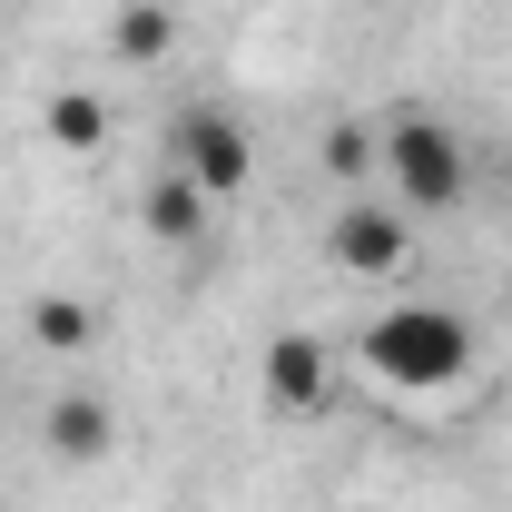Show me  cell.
<instances>
[{
  "label": "cell",
  "mask_w": 512,
  "mask_h": 512,
  "mask_svg": "<svg viewBox=\"0 0 512 512\" xmlns=\"http://www.w3.org/2000/svg\"><path fill=\"white\" fill-rule=\"evenodd\" d=\"M30 345H50V355H89L99 345V306L89 296H30Z\"/></svg>",
  "instance_id": "ba28073f"
},
{
  "label": "cell",
  "mask_w": 512,
  "mask_h": 512,
  "mask_svg": "<svg viewBox=\"0 0 512 512\" xmlns=\"http://www.w3.org/2000/svg\"><path fill=\"white\" fill-rule=\"evenodd\" d=\"M365 365L394 394H444V384L473 375V325L453 316V306H384L365 325Z\"/></svg>",
  "instance_id": "6da1fadb"
},
{
  "label": "cell",
  "mask_w": 512,
  "mask_h": 512,
  "mask_svg": "<svg viewBox=\"0 0 512 512\" xmlns=\"http://www.w3.org/2000/svg\"><path fill=\"white\" fill-rule=\"evenodd\" d=\"M40 128H50V148H69V158H99V148H109V99L50 89V99H40Z\"/></svg>",
  "instance_id": "52a82bcc"
},
{
  "label": "cell",
  "mask_w": 512,
  "mask_h": 512,
  "mask_svg": "<svg viewBox=\"0 0 512 512\" xmlns=\"http://www.w3.org/2000/svg\"><path fill=\"white\" fill-rule=\"evenodd\" d=\"M40 434H50V453H60V463H99V453L119 444V424H109V394H60Z\"/></svg>",
  "instance_id": "8992f818"
},
{
  "label": "cell",
  "mask_w": 512,
  "mask_h": 512,
  "mask_svg": "<svg viewBox=\"0 0 512 512\" xmlns=\"http://www.w3.org/2000/svg\"><path fill=\"white\" fill-rule=\"evenodd\" d=\"M109 40H119L128 69H158L168 50H178V10H168V0H128L119 20H109Z\"/></svg>",
  "instance_id": "9c48e42d"
},
{
  "label": "cell",
  "mask_w": 512,
  "mask_h": 512,
  "mask_svg": "<svg viewBox=\"0 0 512 512\" xmlns=\"http://www.w3.org/2000/svg\"><path fill=\"white\" fill-rule=\"evenodd\" d=\"M168 168H178L197 197H237V188L256 178V138L227 119V109H188L178 138H168Z\"/></svg>",
  "instance_id": "3957f363"
},
{
  "label": "cell",
  "mask_w": 512,
  "mask_h": 512,
  "mask_svg": "<svg viewBox=\"0 0 512 512\" xmlns=\"http://www.w3.org/2000/svg\"><path fill=\"white\" fill-rule=\"evenodd\" d=\"M503 306H512V276H503Z\"/></svg>",
  "instance_id": "7c38bea8"
},
{
  "label": "cell",
  "mask_w": 512,
  "mask_h": 512,
  "mask_svg": "<svg viewBox=\"0 0 512 512\" xmlns=\"http://www.w3.org/2000/svg\"><path fill=\"white\" fill-rule=\"evenodd\" d=\"M463 178H473V158H463V138H453L444 119L404 109V119L384 128V188H394V207L434 217V207H453V197H463Z\"/></svg>",
  "instance_id": "7a4b0ae2"
},
{
  "label": "cell",
  "mask_w": 512,
  "mask_h": 512,
  "mask_svg": "<svg viewBox=\"0 0 512 512\" xmlns=\"http://www.w3.org/2000/svg\"><path fill=\"white\" fill-rule=\"evenodd\" d=\"M325 384H335V355H325V335L306 325H286V335H266V355H256V394H266V414H316Z\"/></svg>",
  "instance_id": "277c9868"
},
{
  "label": "cell",
  "mask_w": 512,
  "mask_h": 512,
  "mask_svg": "<svg viewBox=\"0 0 512 512\" xmlns=\"http://www.w3.org/2000/svg\"><path fill=\"white\" fill-rule=\"evenodd\" d=\"M414 247V227H404V207H375V197H355V207H335L325 217V256L345 266V276H394Z\"/></svg>",
  "instance_id": "5b68a950"
},
{
  "label": "cell",
  "mask_w": 512,
  "mask_h": 512,
  "mask_svg": "<svg viewBox=\"0 0 512 512\" xmlns=\"http://www.w3.org/2000/svg\"><path fill=\"white\" fill-rule=\"evenodd\" d=\"M325 178H384V138L375 128H325Z\"/></svg>",
  "instance_id": "8fae6325"
},
{
  "label": "cell",
  "mask_w": 512,
  "mask_h": 512,
  "mask_svg": "<svg viewBox=\"0 0 512 512\" xmlns=\"http://www.w3.org/2000/svg\"><path fill=\"white\" fill-rule=\"evenodd\" d=\"M138 217H148V237H168V247H197V237H207V197H197L178 168L148 188V207H138Z\"/></svg>",
  "instance_id": "30bf717a"
}]
</instances>
